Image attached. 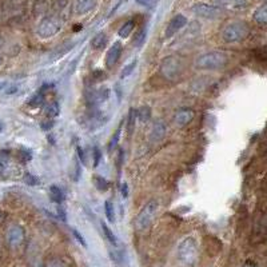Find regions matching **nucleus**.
Instances as JSON below:
<instances>
[{
  "label": "nucleus",
  "mask_w": 267,
  "mask_h": 267,
  "mask_svg": "<svg viewBox=\"0 0 267 267\" xmlns=\"http://www.w3.org/2000/svg\"><path fill=\"white\" fill-rule=\"evenodd\" d=\"M122 50H123V47H122L120 42L114 43L113 46L109 48V51H107V54H106V66L109 67V68H113L116 63H118V60H119L120 55H122Z\"/></svg>",
  "instance_id": "9d476101"
},
{
  "label": "nucleus",
  "mask_w": 267,
  "mask_h": 267,
  "mask_svg": "<svg viewBox=\"0 0 267 267\" xmlns=\"http://www.w3.org/2000/svg\"><path fill=\"white\" fill-rule=\"evenodd\" d=\"M2 63H3V59L0 58V64H2Z\"/></svg>",
  "instance_id": "79ce46f5"
},
{
  "label": "nucleus",
  "mask_w": 267,
  "mask_h": 267,
  "mask_svg": "<svg viewBox=\"0 0 267 267\" xmlns=\"http://www.w3.org/2000/svg\"><path fill=\"white\" fill-rule=\"evenodd\" d=\"M136 113H138V118H139L142 122H148L150 118H151V110H150L148 106L140 107L139 110H136Z\"/></svg>",
  "instance_id": "bb28decb"
},
{
  "label": "nucleus",
  "mask_w": 267,
  "mask_h": 267,
  "mask_svg": "<svg viewBox=\"0 0 267 267\" xmlns=\"http://www.w3.org/2000/svg\"><path fill=\"white\" fill-rule=\"evenodd\" d=\"M60 30H62V20L56 15H47L40 20L36 34L39 38L48 39L56 35Z\"/></svg>",
  "instance_id": "39448f33"
},
{
  "label": "nucleus",
  "mask_w": 267,
  "mask_h": 267,
  "mask_svg": "<svg viewBox=\"0 0 267 267\" xmlns=\"http://www.w3.org/2000/svg\"><path fill=\"white\" fill-rule=\"evenodd\" d=\"M252 56H254L255 60H258V62L267 63V46L255 48L254 52H252Z\"/></svg>",
  "instance_id": "5701e85b"
},
{
  "label": "nucleus",
  "mask_w": 267,
  "mask_h": 267,
  "mask_svg": "<svg viewBox=\"0 0 267 267\" xmlns=\"http://www.w3.org/2000/svg\"><path fill=\"white\" fill-rule=\"evenodd\" d=\"M252 19L260 26H267V3L262 4L252 14Z\"/></svg>",
  "instance_id": "2eb2a0df"
},
{
  "label": "nucleus",
  "mask_w": 267,
  "mask_h": 267,
  "mask_svg": "<svg viewBox=\"0 0 267 267\" xmlns=\"http://www.w3.org/2000/svg\"><path fill=\"white\" fill-rule=\"evenodd\" d=\"M160 72L163 76L168 79V80H175L179 77L183 72V63L182 60L176 56H168V58L163 59L162 64H160Z\"/></svg>",
  "instance_id": "423d86ee"
},
{
  "label": "nucleus",
  "mask_w": 267,
  "mask_h": 267,
  "mask_svg": "<svg viewBox=\"0 0 267 267\" xmlns=\"http://www.w3.org/2000/svg\"><path fill=\"white\" fill-rule=\"evenodd\" d=\"M105 213L107 217V221L114 223L115 222V210H114V205L111 203V201L105 202Z\"/></svg>",
  "instance_id": "393cba45"
},
{
  "label": "nucleus",
  "mask_w": 267,
  "mask_h": 267,
  "mask_svg": "<svg viewBox=\"0 0 267 267\" xmlns=\"http://www.w3.org/2000/svg\"><path fill=\"white\" fill-rule=\"evenodd\" d=\"M58 214H59V217H60V219H62L63 222H67L66 211H64V209H63L60 205H59V207H58Z\"/></svg>",
  "instance_id": "4c0bfd02"
},
{
  "label": "nucleus",
  "mask_w": 267,
  "mask_h": 267,
  "mask_svg": "<svg viewBox=\"0 0 267 267\" xmlns=\"http://www.w3.org/2000/svg\"><path fill=\"white\" fill-rule=\"evenodd\" d=\"M193 118H194L193 110L185 107V109L178 110L176 114H175V123L178 124L179 127H185V126H187V124L190 123L191 120H193Z\"/></svg>",
  "instance_id": "f8f14e48"
},
{
  "label": "nucleus",
  "mask_w": 267,
  "mask_h": 267,
  "mask_svg": "<svg viewBox=\"0 0 267 267\" xmlns=\"http://www.w3.org/2000/svg\"><path fill=\"white\" fill-rule=\"evenodd\" d=\"M101 150L98 147H94V167H98L99 164V160H101Z\"/></svg>",
  "instance_id": "2f4dec72"
},
{
  "label": "nucleus",
  "mask_w": 267,
  "mask_h": 267,
  "mask_svg": "<svg viewBox=\"0 0 267 267\" xmlns=\"http://www.w3.org/2000/svg\"><path fill=\"white\" fill-rule=\"evenodd\" d=\"M48 267H67V264L60 259H54V260H51Z\"/></svg>",
  "instance_id": "f704fd0d"
},
{
  "label": "nucleus",
  "mask_w": 267,
  "mask_h": 267,
  "mask_svg": "<svg viewBox=\"0 0 267 267\" xmlns=\"http://www.w3.org/2000/svg\"><path fill=\"white\" fill-rule=\"evenodd\" d=\"M107 44V35H106L105 32H99L98 35H95L91 40V46L95 50H102L103 47Z\"/></svg>",
  "instance_id": "a211bd4d"
},
{
  "label": "nucleus",
  "mask_w": 267,
  "mask_h": 267,
  "mask_svg": "<svg viewBox=\"0 0 267 267\" xmlns=\"http://www.w3.org/2000/svg\"><path fill=\"white\" fill-rule=\"evenodd\" d=\"M187 24V18L182 14H178V15H175L172 19L168 22L166 27V31H164V38L170 39L175 35V34H178L181 30H182L185 26Z\"/></svg>",
  "instance_id": "1a4fd4ad"
},
{
  "label": "nucleus",
  "mask_w": 267,
  "mask_h": 267,
  "mask_svg": "<svg viewBox=\"0 0 267 267\" xmlns=\"http://www.w3.org/2000/svg\"><path fill=\"white\" fill-rule=\"evenodd\" d=\"M136 64H138V60H136V59H134V60H131L128 64H126V66L123 67L122 72H120V79H126V77L130 76V75L135 71Z\"/></svg>",
  "instance_id": "b1692460"
},
{
  "label": "nucleus",
  "mask_w": 267,
  "mask_h": 267,
  "mask_svg": "<svg viewBox=\"0 0 267 267\" xmlns=\"http://www.w3.org/2000/svg\"><path fill=\"white\" fill-rule=\"evenodd\" d=\"M243 267H258V266H256L254 262H250V260H248V262H246V263L243 264Z\"/></svg>",
  "instance_id": "ea45409f"
},
{
  "label": "nucleus",
  "mask_w": 267,
  "mask_h": 267,
  "mask_svg": "<svg viewBox=\"0 0 267 267\" xmlns=\"http://www.w3.org/2000/svg\"><path fill=\"white\" fill-rule=\"evenodd\" d=\"M80 176V163L77 159H75V175H74V181L77 182V179Z\"/></svg>",
  "instance_id": "72a5a7b5"
},
{
  "label": "nucleus",
  "mask_w": 267,
  "mask_h": 267,
  "mask_svg": "<svg viewBox=\"0 0 267 267\" xmlns=\"http://www.w3.org/2000/svg\"><path fill=\"white\" fill-rule=\"evenodd\" d=\"M146 38H147V28L143 27L138 34H136L135 38H134V46L142 47L143 46V43L146 42Z\"/></svg>",
  "instance_id": "a878e982"
},
{
  "label": "nucleus",
  "mask_w": 267,
  "mask_h": 267,
  "mask_svg": "<svg viewBox=\"0 0 267 267\" xmlns=\"http://www.w3.org/2000/svg\"><path fill=\"white\" fill-rule=\"evenodd\" d=\"M76 151H77V158H79V160H80V162L83 163V164H85L84 152H83V150H81V147H80V146H77Z\"/></svg>",
  "instance_id": "c9c22d12"
},
{
  "label": "nucleus",
  "mask_w": 267,
  "mask_h": 267,
  "mask_svg": "<svg viewBox=\"0 0 267 267\" xmlns=\"http://www.w3.org/2000/svg\"><path fill=\"white\" fill-rule=\"evenodd\" d=\"M166 135V126L162 123V122H158L152 126L151 131H150V138H151L152 142H159L162 140Z\"/></svg>",
  "instance_id": "4468645a"
},
{
  "label": "nucleus",
  "mask_w": 267,
  "mask_h": 267,
  "mask_svg": "<svg viewBox=\"0 0 267 267\" xmlns=\"http://www.w3.org/2000/svg\"><path fill=\"white\" fill-rule=\"evenodd\" d=\"M138 118V113H136V110L131 109L130 110V113H128V120H127V134L128 136L132 135V132L135 130V120Z\"/></svg>",
  "instance_id": "4be33fe9"
},
{
  "label": "nucleus",
  "mask_w": 267,
  "mask_h": 267,
  "mask_svg": "<svg viewBox=\"0 0 267 267\" xmlns=\"http://www.w3.org/2000/svg\"><path fill=\"white\" fill-rule=\"evenodd\" d=\"M102 229H103V232H105L106 238L109 239L110 243L114 244V246H116V244H118V239H116V236L114 235V232L111 231V229H110L109 226L106 225L105 222H102Z\"/></svg>",
  "instance_id": "cd10ccee"
},
{
  "label": "nucleus",
  "mask_w": 267,
  "mask_h": 267,
  "mask_svg": "<svg viewBox=\"0 0 267 267\" xmlns=\"http://www.w3.org/2000/svg\"><path fill=\"white\" fill-rule=\"evenodd\" d=\"M140 4H143V6H146V4L150 3V0H138Z\"/></svg>",
  "instance_id": "a19ab883"
},
{
  "label": "nucleus",
  "mask_w": 267,
  "mask_h": 267,
  "mask_svg": "<svg viewBox=\"0 0 267 267\" xmlns=\"http://www.w3.org/2000/svg\"><path fill=\"white\" fill-rule=\"evenodd\" d=\"M18 90H19V87H18V85H10V87H7V88H6V91H4V93L7 94V95H12V94L18 93Z\"/></svg>",
  "instance_id": "e433bc0d"
},
{
  "label": "nucleus",
  "mask_w": 267,
  "mask_h": 267,
  "mask_svg": "<svg viewBox=\"0 0 267 267\" xmlns=\"http://www.w3.org/2000/svg\"><path fill=\"white\" fill-rule=\"evenodd\" d=\"M93 183L95 189L101 193H105L110 189V182L106 178L101 176V175H94L93 176Z\"/></svg>",
  "instance_id": "f3484780"
},
{
  "label": "nucleus",
  "mask_w": 267,
  "mask_h": 267,
  "mask_svg": "<svg viewBox=\"0 0 267 267\" xmlns=\"http://www.w3.org/2000/svg\"><path fill=\"white\" fill-rule=\"evenodd\" d=\"M120 131H122V127L119 126V128L116 130L115 134H114V136L111 138V140H110L109 143V152L111 154L113 152V150H115V147L118 146V142H119V138H120Z\"/></svg>",
  "instance_id": "c85d7f7f"
},
{
  "label": "nucleus",
  "mask_w": 267,
  "mask_h": 267,
  "mask_svg": "<svg viewBox=\"0 0 267 267\" xmlns=\"http://www.w3.org/2000/svg\"><path fill=\"white\" fill-rule=\"evenodd\" d=\"M44 113H46L48 119L56 118V116L60 114V107H59L58 102H51V103H48V105L46 106V109H44Z\"/></svg>",
  "instance_id": "6ab92c4d"
},
{
  "label": "nucleus",
  "mask_w": 267,
  "mask_h": 267,
  "mask_svg": "<svg viewBox=\"0 0 267 267\" xmlns=\"http://www.w3.org/2000/svg\"><path fill=\"white\" fill-rule=\"evenodd\" d=\"M68 0H52V8L55 11H63L67 7Z\"/></svg>",
  "instance_id": "c756f323"
},
{
  "label": "nucleus",
  "mask_w": 267,
  "mask_h": 267,
  "mask_svg": "<svg viewBox=\"0 0 267 267\" xmlns=\"http://www.w3.org/2000/svg\"><path fill=\"white\" fill-rule=\"evenodd\" d=\"M24 229L19 225H12L8 227L7 234H6V239H7L8 246L11 248L20 247L24 242Z\"/></svg>",
  "instance_id": "6e6552de"
},
{
  "label": "nucleus",
  "mask_w": 267,
  "mask_h": 267,
  "mask_svg": "<svg viewBox=\"0 0 267 267\" xmlns=\"http://www.w3.org/2000/svg\"><path fill=\"white\" fill-rule=\"evenodd\" d=\"M191 11L195 16L198 18H203V19L214 20L218 19L221 16L222 11L221 8L214 6V4H207V3H197L194 4L191 7Z\"/></svg>",
  "instance_id": "0eeeda50"
},
{
  "label": "nucleus",
  "mask_w": 267,
  "mask_h": 267,
  "mask_svg": "<svg viewBox=\"0 0 267 267\" xmlns=\"http://www.w3.org/2000/svg\"><path fill=\"white\" fill-rule=\"evenodd\" d=\"M229 58L225 52L221 51H210L206 54L201 55L199 58L195 60V67L199 70H221L227 64Z\"/></svg>",
  "instance_id": "7ed1b4c3"
},
{
  "label": "nucleus",
  "mask_w": 267,
  "mask_h": 267,
  "mask_svg": "<svg viewBox=\"0 0 267 267\" xmlns=\"http://www.w3.org/2000/svg\"><path fill=\"white\" fill-rule=\"evenodd\" d=\"M250 28L244 22H231L223 28L222 39L226 43H239L247 38Z\"/></svg>",
  "instance_id": "20e7f679"
},
{
  "label": "nucleus",
  "mask_w": 267,
  "mask_h": 267,
  "mask_svg": "<svg viewBox=\"0 0 267 267\" xmlns=\"http://www.w3.org/2000/svg\"><path fill=\"white\" fill-rule=\"evenodd\" d=\"M134 27H135V23H134V20H128V22H126V23L122 26V27L119 28V31H118V35L120 36V38H128V36L131 35V32L134 31Z\"/></svg>",
  "instance_id": "aec40b11"
},
{
  "label": "nucleus",
  "mask_w": 267,
  "mask_h": 267,
  "mask_svg": "<svg viewBox=\"0 0 267 267\" xmlns=\"http://www.w3.org/2000/svg\"><path fill=\"white\" fill-rule=\"evenodd\" d=\"M97 6V0H75L74 10L77 15H85L93 11Z\"/></svg>",
  "instance_id": "ddd939ff"
},
{
  "label": "nucleus",
  "mask_w": 267,
  "mask_h": 267,
  "mask_svg": "<svg viewBox=\"0 0 267 267\" xmlns=\"http://www.w3.org/2000/svg\"><path fill=\"white\" fill-rule=\"evenodd\" d=\"M158 209L159 203L156 199L148 201L147 203L142 207L139 214L136 215L135 222H134V227H135L136 231L144 232L151 227V225L154 223L155 217H156V214H158Z\"/></svg>",
  "instance_id": "f03ea898"
},
{
  "label": "nucleus",
  "mask_w": 267,
  "mask_h": 267,
  "mask_svg": "<svg viewBox=\"0 0 267 267\" xmlns=\"http://www.w3.org/2000/svg\"><path fill=\"white\" fill-rule=\"evenodd\" d=\"M24 182L30 185V186H36V185H39V179L36 178L35 175L27 172V174L24 175Z\"/></svg>",
  "instance_id": "7c9ffc66"
},
{
  "label": "nucleus",
  "mask_w": 267,
  "mask_h": 267,
  "mask_svg": "<svg viewBox=\"0 0 267 267\" xmlns=\"http://www.w3.org/2000/svg\"><path fill=\"white\" fill-rule=\"evenodd\" d=\"M211 3L219 8H227L234 11H240L247 7V0H211Z\"/></svg>",
  "instance_id": "9b49d317"
},
{
  "label": "nucleus",
  "mask_w": 267,
  "mask_h": 267,
  "mask_svg": "<svg viewBox=\"0 0 267 267\" xmlns=\"http://www.w3.org/2000/svg\"><path fill=\"white\" fill-rule=\"evenodd\" d=\"M72 234H74V236L77 239V242H79V243H80L81 246H83V247H87V243H85L84 238H83V236H81L80 234H79V231H77V230H75V229L72 230Z\"/></svg>",
  "instance_id": "473e14b6"
},
{
  "label": "nucleus",
  "mask_w": 267,
  "mask_h": 267,
  "mask_svg": "<svg viewBox=\"0 0 267 267\" xmlns=\"http://www.w3.org/2000/svg\"><path fill=\"white\" fill-rule=\"evenodd\" d=\"M176 256L183 267H195L199 259L197 240L193 236H187L179 243Z\"/></svg>",
  "instance_id": "f257e3e1"
},
{
  "label": "nucleus",
  "mask_w": 267,
  "mask_h": 267,
  "mask_svg": "<svg viewBox=\"0 0 267 267\" xmlns=\"http://www.w3.org/2000/svg\"><path fill=\"white\" fill-rule=\"evenodd\" d=\"M50 198L54 203L60 205V203L64 201L66 195H64V191H63L60 187L56 186V185H52V186H50Z\"/></svg>",
  "instance_id": "dca6fc26"
},
{
  "label": "nucleus",
  "mask_w": 267,
  "mask_h": 267,
  "mask_svg": "<svg viewBox=\"0 0 267 267\" xmlns=\"http://www.w3.org/2000/svg\"><path fill=\"white\" fill-rule=\"evenodd\" d=\"M122 195H123V198H127L128 197L127 183H123V185H122Z\"/></svg>",
  "instance_id": "58836bf2"
},
{
  "label": "nucleus",
  "mask_w": 267,
  "mask_h": 267,
  "mask_svg": "<svg viewBox=\"0 0 267 267\" xmlns=\"http://www.w3.org/2000/svg\"><path fill=\"white\" fill-rule=\"evenodd\" d=\"M47 10H48V2L47 0H35V3H34V15H44Z\"/></svg>",
  "instance_id": "412c9836"
}]
</instances>
